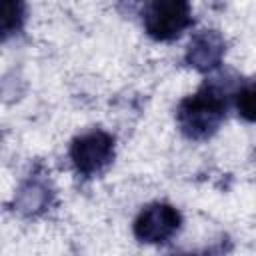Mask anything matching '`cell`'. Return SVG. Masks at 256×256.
I'll return each mask as SVG.
<instances>
[{
  "mask_svg": "<svg viewBox=\"0 0 256 256\" xmlns=\"http://www.w3.org/2000/svg\"><path fill=\"white\" fill-rule=\"evenodd\" d=\"M218 80L220 78H214L202 84L194 94L180 100L176 108V124L188 140L200 142L212 138L226 120L230 88Z\"/></svg>",
  "mask_w": 256,
  "mask_h": 256,
  "instance_id": "cell-1",
  "label": "cell"
},
{
  "mask_svg": "<svg viewBox=\"0 0 256 256\" xmlns=\"http://www.w3.org/2000/svg\"><path fill=\"white\" fill-rule=\"evenodd\" d=\"M68 154L78 176L94 178L100 176L114 162L116 138L102 128H94L84 134H78L70 142Z\"/></svg>",
  "mask_w": 256,
  "mask_h": 256,
  "instance_id": "cell-2",
  "label": "cell"
},
{
  "mask_svg": "<svg viewBox=\"0 0 256 256\" xmlns=\"http://www.w3.org/2000/svg\"><path fill=\"white\" fill-rule=\"evenodd\" d=\"M192 24V6L184 0H152L142 8V26L158 42L180 38Z\"/></svg>",
  "mask_w": 256,
  "mask_h": 256,
  "instance_id": "cell-3",
  "label": "cell"
},
{
  "mask_svg": "<svg viewBox=\"0 0 256 256\" xmlns=\"http://www.w3.org/2000/svg\"><path fill=\"white\" fill-rule=\"evenodd\" d=\"M182 228V214L168 202H152L134 218L132 232L142 244H164Z\"/></svg>",
  "mask_w": 256,
  "mask_h": 256,
  "instance_id": "cell-4",
  "label": "cell"
},
{
  "mask_svg": "<svg viewBox=\"0 0 256 256\" xmlns=\"http://www.w3.org/2000/svg\"><path fill=\"white\" fill-rule=\"evenodd\" d=\"M226 54V40L218 30L206 28L196 32L184 52V62L198 72H212L222 64Z\"/></svg>",
  "mask_w": 256,
  "mask_h": 256,
  "instance_id": "cell-5",
  "label": "cell"
},
{
  "mask_svg": "<svg viewBox=\"0 0 256 256\" xmlns=\"http://www.w3.org/2000/svg\"><path fill=\"white\" fill-rule=\"evenodd\" d=\"M50 196H52V192H50L48 184L44 180L32 176L20 186V190L14 198V204L24 214H38L46 208V204H50Z\"/></svg>",
  "mask_w": 256,
  "mask_h": 256,
  "instance_id": "cell-6",
  "label": "cell"
},
{
  "mask_svg": "<svg viewBox=\"0 0 256 256\" xmlns=\"http://www.w3.org/2000/svg\"><path fill=\"white\" fill-rule=\"evenodd\" d=\"M24 20H26V6L22 2L6 0L2 4V24H0L2 40H8L12 34L20 32L24 26Z\"/></svg>",
  "mask_w": 256,
  "mask_h": 256,
  "instance_id": "cell-7",
  "label": "cell"
},
{
  "mask_svg": "<svg viewBox=\"0 0 256 256\" xmlns=\"http://www.w3.org/2000/svg\"><path fill=\"white\" fill-rule=\"evenodd\" d=\"M234 104H236V112L242 120L256 124V80L242 86L234 94Z\"/></svg>",
  "mask_w": 256,
  "mask_h": 256,
  "instance_id": "cell-8",
  "label": "cell"
},
{
  "mask_svg": "<svg viewBox=\"0 0 256 256\" xmlns=\"http://www.w3.org/2000/svg\"><path fill=\"white\" fill-rule=\"evenodd\" d=\"M178 256H196V254H178Z\"/></svg>",
  "mask_w": 256,
  "mask_h": 256,
  "instance_id": "cell-9",
  "label": "cell"
}]
</instances>
